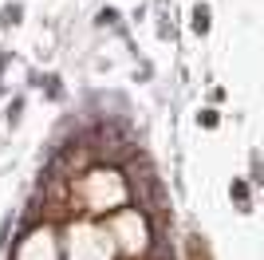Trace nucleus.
<instances>
[{"label": "nucleus", "mask_w": 264, "mask_h": 260, "mask_svg": "<svg viewBox=\"0 0 264 260\" xmlns=\"http://www.w3.org/2000/svg\"><path fill=\"white\" fill-rule=\"evenodd\" d=\"M193 32H209V8H197L193 12Z\"/></svg>", "instance_id": "obj_1"}, {"label": "nucleus", "mask_w": 264, "mask_h": 260, "mask_svg": "<svg viewBox=\"0 0 264 260\" xmlns=\"http://www.w3.org/2000/svg\"><path fill=\"white\" fill-rule=\"evenodd\" d=\"M4 24H20V4H8L4 8Z\"/></svg>", "instance_id": "obj_2"}, {"label": "nucleus", "mask_w": 264, "mask_h": 260, "mask_svg": "<svg viewBox=\"0 0 264 260\" xmlns=\"http://www.w3.org/2000/svg\"><path fill=\"white\" fill-rule=\"evenodd\" d=\"M233 197L245 205V201H249V185H245V181H233Z\"/></svg>", "instance_id": "obj_3"}, {"label": "nucleus", "mask_w": 264, "mask_h": 260, "mask_svg": "<svg viewBox=\"0 0 264 260\" xmlns=\"http://www.w3.org/2000/svg\"><path fill=\"white\" fill-rule=\"evenodd\" d=\"M197 122H201V126H217V110H201Z\"/></svg>", "instance_id": "obj_4"}, {"label": "nucleus", "mask_w": 264, "mask_h": 260, "mask_svg": "<svg viewBox=\"0 0 264 260\" xmlns=\"http://www.w3.org/2000/svg\"><path fill=\"white\" fill-rule=\"evenodd\" d=\"M114 20H118V12H114V8H106V12H99V24H114Z\"/></svg>", "instance_id": "obj_5"}]
</instances>
